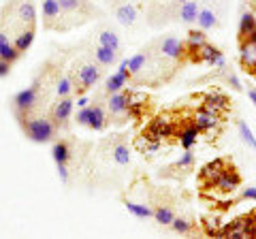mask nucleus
<instances>
[{
  "label": "nucleus",
  "mask_w": 256,
  "mask_h": 239,
  "mask_svg": "<svg viewBox=\"0 0 256 239\" xmlns=\"http://www.w3.org/2000/svg\"><path fill=\"white\" fill-rule=\"evenodd\" d=\"M237 132H239V137H242V141L246 143V146L250 148L252 152H256V137H254L252 128L244 122V120H237Z\"/></svg>",
  "instance_id": "c9c22d12"
},
{
  "label": "nucleus",
  "mask_w": 256,
  "mask_h": 239,
  "mask_svg": "<svg viewBox=\"0 0 256 239\" xmlns=\"http://www.w3.org/2000/svg\"><path fill=\"white\" fill-rule=\"evenodd\" d=\"M20 50L13 45V41H9V36L4 34V30H0V58L2 60H6V62H18V58H20Z\"/></svg>",
  "instance_id": "393cba45"
},
{
  "label": "nucleus",
  "mask_w": 256,
  "mask_h": 239,
  "mask_svg": "<svg viewBox=\"0 0 256 239\" xmlns=\"http://www.w3.org/2000/svg\"><path fill=\"white\" fill-rule=\"evenodd\" d=\"M148 62H150V52H139V54H134L130 60H128V73H130V79L134 77L137 79L139 73H143L148 66Z\"/></svg>",
  "instance_id": "c85d7f7f"
},
{
  "label": "nucleus",
  "mask_w": 256,
  "mask_h": 239,
  "mask_svg": "<svg viewBox=\"0 0 256 239\" xmlns=\"http://www.w3.org/2000/svg\"><path fill=\"white\" fill-rule=\"evenodd\" d=\"M107 111L114 122L122 124L128 120V90L107 94Z\"/></svg>",
  "instance_id": "0eeeda50"
},
{
  "label": "nucleus",
  "mask_w": 256,
  "mask_h": 239,
  "mask_svg": "<svg viewBox=\"0 0 256 239\" xmlns=\"http://www.w3.org/2000/svg\"><path fill=\"white\" fill-rule=\"evenodd\" d=\"M38 100H41V98H38V82H36L34 86L26 88V90H22V92H18L13 96V111H15V116H18V118L30 116L32 111L36 109Z\"/></svg>",
  "instance_id": "423d86ee"
},
{
  "label": "nucleus",
  "mask_w": 256,
  "mask_h": 239,
  "mask_svg": "<svg viewBox=\"0 0 256 239\" xmlns=\"http://www.w3.org/2000/svg\"><path fill=\"white\" fill-rule=\"evenodd\" d=\"M198 11H201V4L196 2V0H188V2H182L178 6V20L184 22V24H196V18H198Z\"/></svg>",
  "instance_id": "5701e85b"
},
{
  "label": "nucleus",
  "mask_w": 256,
  "mask_h": 239,
  "mask_svg": "<svg viewBox=\"0 0 256 239\" xmlns=\"http://www.w3.org/2000/svg\"><path fill=\"white\" fill-rule=\"evenodd\" d=\"M248 96H250V100L256 105V88H248Z\"/></svg>",
  "instance_id": "c03bdc74"
},
{
  "label": "nucleus",
  "mask_w": 256,
  "mask_h": 239,
  "mask_svg": "<svg viewBox=\"0 0 256 239\" xmlns=\"http://www.w3.org/2000/svg\"><path fill=\"white\" fill-rule=\"evenodd\" d=\"M175 2H178V4H182V2H188V0H175Z\"/></svg>",
  "instance_id": "49530a36"
},
{
  "label": "nucleus",
  "mask_w": 256,
  "mask_h": 239,
  "mask_svg": "<svg viewBox=\"0 0 256 239\" xmlns=\"http://www.w3.org/2000/svg\"><path fill=\"white\" fill-rule=\"evenodd\" d=\"M73 92H75L73 77H70V75H60V77H58V82H56V94H58V98H62V96H70Z\"/></svg>",
  "instance_id": "e433bc0d"
},
{
  "label": "nucleus",
  "mask_w": 256,
  "mask_h": 239,
  "mask_svg": "<svg viewBox=\"0 0 256 239\" xmlns=\"http://www.w3.org/2000/svg\"><path fill=\"white\" fill-rule=\"evenodd\" d=\"M124 207L132 214V216H137V218H141V220H146V218H154V207H150V205L134 203V201H124Z\"/></svg>",
  "instance_id": "72a5a7b5"
},
{
  "label": "nucleus",
  "mask_w": 256,
  "mask_h": 239,
  "mask_svg": "<svg viewBox=\"0 0 256 239\" xmlns=\"http://www.w3.org/2000/svg\"><path fill=\"white\" fill-rule=\"evenodd\" d=\"M62 20L64 13L60 9L58 0H43V26L47 30H66Z\"/></svg>",
  "instance_id": "9b49d317"
},
{
  "label": "nucleus",
  "mask_w": 256,
  "mask_h": 239,
  "mask_svg": "<svg viewBox=\"0 0 256 239\" xmlns=\"http://www.w3.org/2000/svg\"><path fill=\"white\" fill-rule=\"evenodd\" d=\"M128 79H130V73H128V60H122L118 66V73H114L111 77H107L105 82V92L107 94H114V92H120L124 90Z\"/></svg>",
  "instance_id": "dca6fc26"
},
{
  "label": "nucleus",
  "mask_w": 256,
  "mask_h": 239,
  "mask_svg": "<svg viewBox=\"0 0 256 239\" xmlns=\"http://www.w3.org/2000/svg\"><path fill=\"white\" fill-rule=\"evenodd\" d=\"M9 73H11V62H6V60L0 58V77H6Z\"/></svg>",
  "instance_id": "37998d69"
},
{
  "label": "nucleus",
  "mask_w": 256,
  "mask_h": 239,
  "mask_svg": "<svg viewBox=\"0 0 256 239\" xmlns=\"http://www.w3.org/2000/svg\"><path fill=\"white\" fill-rule=\"evenodd\" d=\"M171 228L175 230V233H180V235H192V233L196 230V226H194V222H192V220H188V218H178V216L173 218Z\"/></svg>",
  "instance_id": "58836bf2"
},
{
  "label": "nucleus",
  "mask_w": 256,
  "mask_h": 239,
  "mask_svg": "<svg viewBox=\"0 0 256 239\" xmlns=\"http://www.w3.org/2000/svg\"><path fill=\"white\" fill-rule=\"evenodd\" d=\"M15 15L22 22L24 28H34L36 24V9L32 0H18L15 2Z\"/></svg>",
  "instance_id": "f3484780"
},
{
  "label": "nucleus",
  "mask_w": 256,
  "mask_h": 239,
  "mask_svg": "<svg viewBox=\"0 0 256 239\" xmlns=\"http://www.w3.org/2000/svg\"><path fill=\"white\" fill-rule=\"evenodd\" d=\"M146 137L154 139V141H162V139H173L178 134V122L169 116V114H160L154 116L148 122V126L141 130Z\"/></svg>",
  "instance_id": "7ed1b4c3"
},
{
  "label": "nucleus",
  "mask_w": 256,
  "mask_h": 239,
  "mask_svg": "<svg viewBox=\"0 0 256 239\" xmlns=\"http://www.w3.org/2000/svg\"><path fill=\"white\" fill-rule=\"evenodd\" d=\"M192 166H194V154L192 150H184V154L180 160H175L173 164H169L164 171H160L162 178H173V180H184L186 175L192 173Z\"/></svg>",
  "instance_id": "9d476101"
},
{
  "label": "nucleus",
  "mask_w": 256,
  "mask_h": 239,
  "mask_svg": "<svg viewBox=\"0 0 256 239\" xmlns=\"http://www.w3.org/2000/svg\"><path fill=\"white\" fill-rule=\"evenodd\" d=\"M116 18L122 26H132V24L137 22V6L130 2H122L116 9Z\"/></svg>",
  "instance_id": "cd10ccee"
},
{
  "label": "nucleus",
  "mask_w": 256,
  "mask_h": 239,
  "mask_svg": "<svg viewBox=\"0 0 256 239\" xmlns=\"http://www.w3.org/2000/svg\"><path fill=\"white\" fill-rule=\"evenodd\" d=\"M75 120H77V124L88 126V128H92V130H105V126L109 122V114L100 102H88L86 107L77 111Z\"/></svg>",
  "instance_id": "20e7f679"
},
{
  "label": "nucleus",
  "mask_w": 256,
  "mask_h": 239,
  "mask_svg": "<svg viewBox=\"0 0 256 239\" xmlns=\"http://www.w3.org/2000/svg\"><path fill=\"white\" fill-rule=\"evenodd\" d=\"M239 60H242V66L246 73L256 75V43L252 41H242L239 43Z\"/></svg>",
  "instance_id": "a211bd4d"
},
{
  "label": "nucleus",
  "mask_w": 256,
  "mask_h": 239,
  "mask_svg": "<svg viewBox=\"0 0 256 239\" xmlns=\"http://www.w3.org/2000/svg\"><path fill=\"white\" fill-rule=\"evenodd\" d=\"M173 218H175V212H173V207L169 203H156V207H154V220L158 222V224L171 226Z\"/></svg>",
  "instance_id": "7c9ffc66"
},
{
  "label": "nucleus",
  "mask_w": 256,
  "mask_h": 239,
  "mask_svg": "<svg viewBox=\"0 0 256 239\" xmlns=\"http://www.w3.org/2000/svg\"><path fill=\"white\" fill-rule=\"evenodd\" d=\"M205 43H207V34H205V30H201V28H190L186 41H184L186 47H201Z\"/></svg>",
  "instance_id": "4c0bfd02"
},
{
  "label": "nucleus",
  "mask_w": 256,
  "mask_h": 239,
  "mask_svg": "<svg viewBox=\"0 0 256 239\" xmlns=\"http://www.w3.org/2000/svg\"><path fill=\"white\" fill-rule=\"evenodd\" d=\"M203 230H205V235L207 237H218V233H220V228H222V224H220V218H212V216H205L203 220Z\"/></svg>",
  "instance_id": "ea45409f"
},
{
  "label": "nucleus",
  "mask_w": 256,
  "mask_h": 239,
  "mask_svg": "<svg viewBox=\"0 0 256 239\" xmlns=\"http://www.w3.org/2000/svg\"><path fill=\"white\" fill-rule=\"evenodd\" d=\"M246 41H252V43H256V26H254V30H252V32L248 34V38H246Z\"/></svg>",
  "instance_id": "a18cd8bd"
},
{
  "label": "nucleus",
  "mask_w": 256,
  "mask_h": 239,
  "mask_svg": "<svg viewBox=\"0 0 256 239\" xmlns=\"http://www.w3.org/2000/svg\"><path fill=\"white\" fill-rule=\"evenodd\" d=\"M190 62H205V64H210L214 68H224L226 66V58H224V54L222 50H218L216 45H212L210 41H207L205 45H201L196 50V54L192 56V60Z\"/></svg>",
  "instance_id": "1a4fd4ad"
},
{
  "label": "nucleus",
  "mask_w": 256,
  "mask_h": 239,
  "mask_svg": "<svg viewBox=\"0 0 256 239\" xmlns=\"http://www.w3.org/2000/svg\"><path fill=\"white\" fill-rule=\"evenodd\" d=\"M111 156H114L116 164L120 166H128L130 164V148H128V143L118 139L114 146H111Z\"/></svg>",
  "instance_id": "a878e982"
},
{
  "label": "nucleus",
  "mask_w": 256,
  "mask_h": 239,
  "mask_svg": "<svg viewBox=\"0 0 256 239\" xmlns=\"http://www.w3.org/2000/svg\"><path fill=\"white\" fill-rule=\"evenodd\" d=\"M60 9L64 13V18H70V15H92V4L88 0H58Z\"/></svg>",
  "instance_id": "6ab92c4d"
},
{
  "label": "nucleus",
  "mask_w": 256,
  "mask_h": 239,
  "mask_svg": "<svg viewBox=\"0 0 256 239\" xmlns=\"http://www.w3.org/2000/svg\"><path fill=\"white\" fill-rule=\"evenodd\" d=\"M192 122L196 124V128L201 132H218L220 126H222V116L203 105L192 114Z\"/></svg>",
  "instance_id": "6e6552de"
},
{
  "label": "nucleus",
  "mask_w": 256,
  "mask_h": 239,
  "mask_svg": "<svg viewBox=\"0 0 256 239\" xmlns=\"http://www.w3.org/2000/svg\"><path fill=\"white\" fill-rule=\"evenodd\" d=\"M98 45H105V47H109V50H114L118 54H120V47H122L118 32H114V30H109V28L98 32Z\"/></svg>",
  "instance_id": "473e14b6"
},
{
  "label": "nucleus",
  "mask_w": 256,
  "mask_h": 239,
  "mask_svg": "<svg viewBox=\"0 0 256 239\" xmlns=\"http://www.w3.org/2000/svg\"><path fill=\"white\" fill-rule=\"evenodd\" d=\"M52 156H54V160H56V166L68 164V160H70V146L64 139L56 141L54 148H52Z\"/></svg>",
  "instance_id": "c756f323"
},
{
  "label": "nucleus",
  "mask_w": 256,
  "mask_h": 239,
  "mask_svg": "<svg viewBox=\"0 0 256 239\" xmlns=\"http://www.w3.org/2000/svg\"><path fill=\"white\" fill-rule=\"evenodd\" d=\"M22 124V130L28 139L36 141V143H47L56 139V132H58V126L54 124L52 118H43V116H22L18 118Z\"/></svg>",
  "instance_id": "f257e3e1"
},
{
  "label": "nucleus",
  "mask_w": 256,
  "mask_h": 239,
  "mask_svg": "<svg viewBox=\"0 0 256 239\" xmlns=\"http://www.w3.org/2000/svg\"><path fill=\"white\" fill-rule=\"evenodd\" d=\"M228 166V160H224V158H216V160L207 162L201 166V171H198V180H201V184L205 188H214L216 180L220 178V173Z\"/></svg>",
  "instance_id": "ddd939ff"
},
{
  "label": "nucleus",
  "mask_w": 256,
  "mask_h": 239,
  "mask_svg": "<svg viewBox=\"0 0 256 239\" xmlns=\"http://www.w3.org/2000/svg\"><path fill=\"white\" fill-rule=\"evenodd\" d=\"M239 186H242V175L237 173V169H235L233 164H228L226 169L220 173V178L216 180V184H214V188L220 190V192H224V194L235 192Z\"/></svg>",
  "instance_id": "4468645a"
},
{
  "label": "nucleus",
  "mask_w": 256,
  "mask_h": 239,
  "mask_svg": "<svg viewBox=\"0 0 256 239\" xmlns=\"http://www.w3.org/2000/svg\"><path fill=\"white\" fill-rule=\"evenodd\" d=\"M244 220H246V239L248 237H256V210L244 214Z\"/></svg>",
  "instance_id": "79ce46f5"
},
{
  "label": "nucleus",
  "mask_w": 256,
  "mask_h": 239,
  "mask_svg": "<svg viewBox=\"0 0 256 239\" xmlns=\"http://www.w3.org/2000/svg\"><path fill=\"white\" fill-rule=\"evenodd\" d=\"M70 116H73V96L58 98L50 109V118L54 120V124L58 126V128H62V126L68 124Z\"/></svg>",
  "instance_id": "f8f14e48"
},
{
  "label": "nucleus",
  "mask_w": 256,
  "mask_h": 239,
  "mask_svg": "<svg viewBox=\"0 0 256 239\" xmlns=\"http://www.w3.org/2000/svg\"><path fill=\"white\" fill-rule=\"evenodd\" d=\"M198 134H201V130L196 128V124L192 122V118H190L182 126H178V134H175V139L180 141V146L184 150H192L194 148V143L198 141Z\"/></svg>",
  "instance_id": "2eb2a0df"
},
{
  "label": "nucleus",
  "mask_w": 256,
  "mask_h": 239,
  "mask_svg": "<svg viewBox=\"0 0 256 239\" xmlns=\"http://www.w3.org/2000/svg\"><path fill=\"white\" fill-rule=\"evenodd\" d=\"M32 41H34V28H22V32H20L18 36H15L13 45L20 50V54H24L26 50H30Z\"/></svg>",
  "instance_id": "f704fd0d"
},
{
  "label": "nucleus",
  "mask_w": 256,
  "mask_h": 239,
  "mask_svg": "<svg viewBox=\"0 0 256 239\" xmlns=\"http://www.w3.org/2000/svg\"><path fill=\"white\" fill-rule=\"evenodd\" d=\"M148 96L143 94H137V92H130L128 90V118H134L139 120L148 114Z\"/></svg>",
  "instance_id": "412c9836"
},
{
  "label": "nucleus",
  "mask_w": 256,
  "mask_h": 239,
  "mask_svg": "<svg viewBox=\"0 0 256 239\" xmlns=\"http://www.w3.org/2000/svg\"><path fill=\"white\" fill-rule=\"evenodd\" d=\"M203 105H205L207 109L216 111V114L224 116V114H226V111L230 109V98L226 96V94H220V92H210V94H205Z\"/></svg>",
  "instance_id": "4be33fe9"
},
{
  "label": "nucleus",
  "mask_w": 256,
  "mask_h": 239,
  "mask_svg": "<svg viewBox=\"0 0 256 239\" xmlns=\"http://www.w3.org/2000/svg\"><path fill=\"white\" fill-rule=\"evenodd\" d=\"M254 26H256V15L252 11H246L242 15V20H239V43L246 41L248 34L254 30Z\"/></svg>",
  "instance_id": "2f4dec72"
},
{
  "label": "nucleus",
  "mask_w": 256,
  "mask_h": 239,
  "mask_svg": "<svg viewBox=\"0 0 256 239\" xmlns=\"http://www.w3.org/2000/svg\"><path fill=\"white\" fill-rule=\"evenodd\" d=\"M154 52L164 56V58L171 60V62H184L186 60V45H184L182 38L173 36V34L160 36L154 43Z\"/></svg>",
  "instance_id": "39448f33"
},
{
  "label": "nucleus",
  "mask_w": 256,
  "mask_h": 239,
  "mask_svg": "<svg viewBox=\"0 0 256 239\" xmlns=\"http://www.w3.org/2000/svg\"><path fill=\"white\" fill-rule=\"evenodd\" d=\"M114 2H124V0H114Z\"/></svg>",
  "instance_id": "de8ad7c7"
},
{
  "label": "nucleus",
  "mask_w": 256,
  "mask_h": 239,
  "mask_svg": "<svg viewBox=\"0 0 256 239\" xmlns=\"http://www.w3.org/2000/svg\"><path fill=\"white\" fill-rule=\"evenodd\" d=\"M118 52H114V50H109V47H105V45H96L94 47V60L98 62V64L105 68V66H114L116 62H118Z\"/></svg>",
  "instance_id": "bb28decb"
},
{
  "label": "nucleus",
  "mask_w": 256,
  "mask_h": 239,
  "mask_svg": "<svg viewBox=\"0 0 256 239\" xmlns=\"http://www.w3.org/2000/svg\"><path fill=\"white\" fill-rule=\"evenodd\" d=\"M196 26L201 30H214L220 26V20H218V11L212 9V6H201L198 11V18H196Z\"/></svg>",
  "instance_id": "b1692460"
},
{
  "label": "nucleus",
  "mask_w": 256,
  "mask_h": 239,
  "mask_svg": "<svg viewBox=\"0 0 256 239\" xmlns=\"http://www.w3.org/2000/svg\"><path fill=\"white\" fill-rule=\"evenodd\" d=\"M220 75L224 77V82H226L230 88H233L235 92H242L244 88H242V84H239V77H237V73L230 66H224V68H220Z\"/></svg>",
  "instance_id": "a19ab883"
},
{
  "label": "nucleus",
  "mask_w": 256,
  "mask_h": 239,
  "mask_svg": "<svg viewBox=\"0 0 256 239\" xmlns=\"http://www.w3.org/2000/svg\"><path fill=\"white\" fill-rule=\"evenodd\" d=\"M132 146H134V150H137V152H141L146 158H154V156L160 152V148H162V141H154V139L146 137L143 132H139L137 137H134Z\"/></svg>",
  "instance_id": "aec40b11"
},
{
  "label": "nucleus",
  "mask_w": 256,
  "mask_h": 239,
  "mask_svg": "<svg viewBox=\"0 0 256 239\" xmlns=\"http://www.w3.org/2000/svg\"><path fill=\"white\" fill-rule=\"evenodd\" d=\"M73 77V86L77 94H84L86 90H90L92 86H96L102 77V66L94 60H86L79 64V68H75V73L70 75Z\"/></svg>",
  "instance_id": "f03ea898"
}]
</instances>
